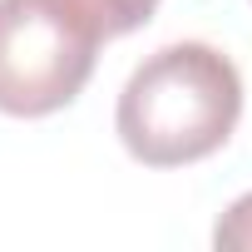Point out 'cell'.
I'll return each instance as SVG.
<instances>
[{
    "label": "cell",
    "mask_w": 252,
    "mask_h": 252,
    "mask_svg": "<svg viewBox=\"0 0 252 252\" xmlns=\"http://www.w3.org/2000/svg\"><path fill=\"white\" fill-rule=\"evenodd\" d=\"M104 35L69 0H0V114L45 119L79 99Z\"/></svg>",
    "instance_id": "7a4b0ae2"
},
{
    "label": "cell",
    "mask_w": 252,
    "mask_h": 252,
    "mask_svg": "<svg viewBox=\"0 0 252 252\" xmlns=\"http://www.w3.org/2000/svg\"><path fill=\"white\" fill-rule=\"evenodd\" d=\"M242 119L237 64L203 40L154 50L119 94L114 129L139 163L183 168L218 154Z\"/></svg>",
    "instance_id": "6da1fadb"
},
{
    "label": "cell",
    "mask_w": 252,
    "mask_h": 252,
    "mask_svg": "<svg viewBox=\"0 0 252 252\" xmlns=\"http://www.w3.org/2000/svg\"><path fill=\"white\" fill-rule=\"evenodd\" d=\"M213 242L227 252H252V193H242L213 227Z\"/></svg>",
    "instance_id": "277c9868"
},
{
    "label": "cell",
    "mask_w": 252,
    "mask_h": 252,
    "mask_svg": "<svg viewBox=\"0 0 252 252\" xmlns=\"http://www.w3.org/2000/svg\"><path fill=\"white\" fill-rule=\"evenodd\" d=\"M69 5H74L104 40H119V35L149 25L154 10H158V0H69Z\"/></svg>",
    "instance_id": "3957f363"
}]
</instances>
